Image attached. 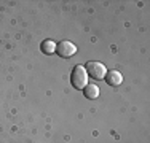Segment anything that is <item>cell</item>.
<instances>
[{
	"label": "cell",
	"instance_id": "cell-5",
	"mask_svg": "<svg viewBox=\"0 0 150 143\" xmlns=\"http://www.w3.org/2000/svg\"><path fill=\"white\" fill-rule=\"evenodd\" d=\"M83 91H85V97L90 100H94L99 97V88L96 84H86L83 88Z\"/></svg>",
	"mask_w": 150,
	"mask_h": 143
},
{
	"label": "cell",
	"instance_id": "cell-2",
	"mask_svg": "<svg viewBox=\"0 0 150 143\" xmlns=\"http://www.w3.org/2000/svg\"><path fill=\"white\" fill-rule=\"evenodd\" d=\"M86 73H88V76L93 78V80H104L105 78V73H107V69H105V65L104 64H101V62H96V60H91V62H88L86 64Z\"/></svg>",
	"mask_w": 150,
	"mask_h": 143
},
{
	"label": "cell",
	"instance_id": "cell-1",
	"mask_svg": "<svg viewBox=\"0 0 150 143\" xmlns=\"http://www.w3.org/2000/svg\"><path fill=\"white\" fill-rule=\"evenodd\" d=\"M70 83L75 89H83L88 84V73L85 70V67L81 65H75L70 75Z\"/></svg>",
	"mask_w": 150,
	"mask_h": 143
},
{
	"label": "cell",
	"instance_id": "cell-6",
	"mask_svg": "<svg viewBox=\"0 0 150 143\" xmlns=\"http://www.w3.org/2000/svg\"><path fill=\"white\" fill-rule=\"evenodd\" d=\"M40 49H42V53H43V54L50 56V54H53V53L56 51V43L53 41V40H45V41H42Z\"/></svg>",
	"mask_w": 150,
	"mask_h": 143
},
{
	"label": "cell",
	"instance_id": "cell-4",
	"mask_svg": "<svg viewBox=\"0 0 150 143\" xmlns=\"http://www.w3.org/2000/svg\"><path fill=\"white\" fill-rule=\"evenodd\" d=\"M104 80L107 81V84L109 86H120L121 84V81H123V76H121V73L120 72H117V70H110V72H107L105 73V78Z\"/></svg>",
	"mask_w": 150,
	"mask_h": 143
},
{
	"label": "cell",
	"instance_id": "cell-3",
	"mask_svg": "<svg viewBox=\"0 0 150 143\" xmlns=\"http://www.w3.org/2000/svg\"><path fill=\"white\" fill-rule=\"evenodd\" d=\"M56 53H58L61 57H64V59H69V57H72L75 53H77V46H75L72 41L64 40V41H61L59 45H56Z\"/></svg>",
	"mask_w": 150,
	"mask_h": 143
}]
</instances>
